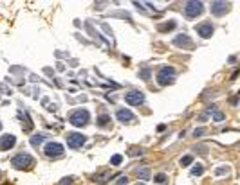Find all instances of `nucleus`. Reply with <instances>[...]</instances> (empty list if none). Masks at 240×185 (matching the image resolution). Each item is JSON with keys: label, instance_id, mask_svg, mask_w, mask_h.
I'll return each instance as SVG.
<instances>
[{"label": "nucleus", "instance_id": "nucleus-1", "mask_svg": "<svg viewBox=\"0 0 240 185\" xmlns=\"http://www.w3.org/2000/svg\"><path fill=\"white\" fill-rule=\"evenodd\" d=\"M88 121H90V115H88L87 110H74L72 113L69 115V122H71L72 126H78V128L87 126Z\"/></svg>", "mask_w": 240, "mask_h": 185}, {"label": "nucleus", "instance_id": "nucleus-2", "mask_svg": "<svg viewBox=\"0 0 240 185\" xmlns=\"http://www.w3.org/2000/svg\"><path fill=\"white\" fill-rule=\"evenodd\" d=\"M175 81V68L173 67H161L157 72V83L161 86H166Z\"/></svg>", "mask_w": 240, "mask_h": 185}, {"label": "nucleus", "instance_id": "nucleus-3", "mask_svg": "<svg viewBox=\"0 0 240 185\" xmlns=\"http://www.w3.org/2000/svg\"><path fill=\"white\" fill-rule=\"evenodd\" d=\"M11 164H13L15 169H29V167H33V164H35V158L29 157V155H25V153H20V155L13 157Z\"/></svg>", "mask_w": 240, "mask_h": 185}, {"label": "nucleus", "instance_id": "nucleus-4", "mask_svg": "<svg viewBox=\"0 0 240 185\" xmlns=\"http://www.w3.org/2000/svg\"><path fill=\"white\" fill-rule=\"evenodd\" d=\"M204 11V4L202 2H195V0H189L184 4V14L188 16V18H195L199 14Z\"/></svg>", "mask_w": 240, "mask_h": 185}, {"label": "nucleus", "instance_id": "nucleus-5", "mask_svg": "<svg viewBox=\"0 0 240 185\" xmlns=\"http://www.w3.org/2000/svg\"><path fill=\"white\" fill-rule=\"evenodd\" d=\"M44 153H45V157H49V158H58L63 155V146L58 142H47L44 148Z\"/></svg>", "mask_w": 240, "mask_h": 185}, {"label": "nucleus", "instance_id": "nucleus-6", "mask_svg": "<svg viewBox=\"0 0 240 185\" xmlns=\"http://www.w3.org/2000/svg\"><path fill=\"white\" fill-rule=\"evenodd\" d=\"M67 146L71 148V149H78V148H81L83 144H85V135H81V133H67Z\"/></svg>", "mask_w": 240, "mask_h": 185}, {"label": "nucleus", "instance_id": "nucleus-7", "mask_svg": "<svg viewBox=\"0 0 240 185\" xmlns=\"http://www.w3.org/2000/svg\"><path fill=\"white\" fill-rule=\"evenodd\" d=\"M125 101L128 104H132V106H139V104L145 102V93L139 92V90H132V92L125 93Z\"/></svg>", "mask_w": 240, "mask_h": 185}, {"label": "nucleus", "instance_id": "nucleus-8", "mask_svg": "<svg viewBox=\"0 0 240 185\" xmlns=\"http://www.w3.org/2000/svg\"><path fill=\"white\" fill-rule=\"evenodd\" d=\"M195 31L200 38H211V34H213V25H211V22H204V23L195 25Z\"/></svg>", "mask_w": 240, "mask_h": 185}, {"label": "nucleus", "instance_id": "nucleus-9", "mask_svg": "<svg viewBox=\"0 0 240 185\" xmlns=\"http://www.w3.org/2000/svg\"><path fill=\"white\" fill-rule=\"evenodd\" d=\"M229 2H211V14H215V16H220V14H224L227 9H229Z\"/></svg>", "mask_w": 240, "mask_h": 185}, {"label": "nucleus", "instance_id": "nucleus-10", "mask_svg": "<svg viewBox=\"0 0 240 185\" xmlns=\"http://www.w3.org/2000/svg\"><path fill=\"white\" fill-rule=\"evenodd\" d=\"M116 117H117V121H119V122H123V124H130V122L136 121V115L132 113L130 110H125V108L117 110Z\"/></svg>", "mask_w": 240, "mask_h": 185}, {"label": "nucleus", "instance_id": "nucleus-11", "mask_svg": "<svg viewBox=\"0 0 240 185\" xmlns=\"http://www.w3.org/2000/svg\"><path fill=\"white\" fill-rule=\"evenodd\" d=\"M173 43L177 47H182V49H189V47H191V40H189L188 34H179L173 40Z\"/></svg>", "mask_w": 240, "mask_h": 185}, {"label": "nucleus", "instance_id": "nucleus-12", "mask_svg": "<svg viewBox=\"0 0 240 185\" xmlns=\"http://www.w3.org/2000/svg\"><path fill=\"white\" fill-rule=\"evenodd\" d=\"M16 142L15 135H2L0 138V149H9V148H13Z\"/></svg>", "mask_w": 240, "mask_h": 185}, {"label": "nucleus", "instance_id": "nucleus-13", "mask_svg": "<svg viewBox=\"0 0 240 185\" xmlns=\"http://www.w3.org/2000/svg\"><path fill=\"white\" fill-rule=\"evenodd\" d=\"M137 176L141 180H150V169H148V167H139V169H137Z\"/></svg>", "mask_w": 240, "mask_h": 185}, {"label": "nucleus", "instance_id": "nucleus-14", "mask_svg": "<svg viewBox=\"0 0 240 185\" xmlns=\"http://www.w3.org/2000/svg\"><path fill=\"white\" fill-rule=\"evenodd\" d=\"M202 172H204V167L200 164H197V165H193V167H191V176H200Z\"/></svg>", "mask_w": 240, "mask_h": 185}, {"label": "nucleus", "instance_id": "nucleus-15", "mask_svg": "<svg viewBox=\"0 0 240 185\" xmlns=\"http://www.w3.org/2000/svg\"><path fill=\"white\" fill-rule=\"evenodd\" d=\"M44 138H45V135H44V133H38V135H33V138H31V144H33V146H38V144L42 142Z\"/></svg>", "mask_w": 240, "mask_h": 185}, {"label": "nucleus", "instance_id": "nucleus-16", "mask_svg": "<svg viewBox=\"0 0 240 185\" xmlns=\"http://www.w3.org/2000/svg\"><path fill=\"white\" fill-rule=\"evenodd\" d=\"M153 180H155L157 183L164 185V183H166V182H168V176H166V174H164V172H159V174H157V176H155V178H153Z\"/></svg>", "mask_w": 240, "mask_h": 185}, {"label": "nucleus", "instance_id": "nucleus-17", "mask_svg": "<svg viewBox=\"0 0 240 185\" xmlns=\"http://www.w3.org/2000/svg\"><path fill=\"white\" fill-rule=\"evenodd\" d=\"M191 162H193V157H191V155H186V157L181 158V165H182V167H188Z\"/></svg>", "mask_w": 240, "mask_h": 185}, {"label": "nucleus", "instance_id": "nucleus-18", "mask_svg": "<svg viewBox=\"0 0 240 185\" xmlns=\"http://www.w3.org/2000/svg\"><path fill=\"white\" fill-rule=\"evenodd\" d=\"M109 121H110L109 115H99V117H98V124H99V126H107Z\"/></svg>", "mask_w": 240, "mask_h": 185}, {"label": "nucleus", "instance_id": "nucleus-19", "mask_svg": "<svg viewBox=\"0 0 240 185\" xmlns=\"http://www.w3.org/2000/svg\"><path fill=\"white\" fill-rule=\"evenodd\" d=\"M121 160H123L121 155H114V157L110 158V164H112V165H119V164H121Z\"/></svg>", "mask_w": 240, "mask_h": 185}, {"label": "nucleus", "instance_id": "nucleus-20", "mask_svg": "<svg viewBox=\"0 0 240 185\" xmlns=\"http://www.w3.org/2000/svg\"><path fill=\"white\" fill-rule=\"evenodd\" d=\"M175 22H170V23H164V25H159V31H168V29H173Z\"/></svg>", "mask_w": 240, "mask_h": 185}, {"label": "nucleus", "instance_id": "nucleus-21", "mask_svg": "<svg viewBox=\"0 0 240 185\" xmlns=\"http://www.w3.org/2000/svg\"><path fill=\"white\" fill-rule=\"evenodd\" d=\"M72 182H74V176H67V178H63L60 182V185H71Z\"/></svg>", "mask_w": 240, "mask_h": 185}, {"label": "nucleus", "instance_id": "nucleus-22", "mask_svg": "<svg viewBox=\"0 0 240 185\" xmlns=\"http://www.w3.org/2000/svg\"><path fill=\"white\" fill-rule=\"evenodd\" d=\"M213 119H215L217 122L224 121V113H222V112H215V113H213Z\"/></svg>", "mask_w": 240, "mask_h": 185}, {"label": "nucleus", "instance_id": "nucleus-23", "mask_svg": "<svg viewBox=\"0 0 240 185\" xmlns=\"http://www.w3.org/2000/svg\"><path fill=\"white\" fill-rule=\"evenodd\" d=\"M128 183V178L126 176H119V180L116 182V185H126Z\"/></svg>", "mask_w": 240, "mask_h": 185}, {"label": "nucleus", "instance_id": "nucleus-24", "mask_svg": "<svg viewBox=\"0 0 240 185\" xmlns=\"http://www.w3.org/2000/svg\"><path fill=\"white\" fill-rule=\"evenodd\" d=\"M204 133H206V129H204V128H199V129H195V131H193V137H202Z\"/></svg>", "mask_w": 240, "mask_h": 185}, {"label": "nucleus", "instance_id": "nucleus-25", "mask_svg": "<svg viewBox=\"0 0 240 185\" xmlns=\"http://www.w3.org/2000/svg\"><path fill=\"white\" fill-rule=\"evenodd\" d=\"M139 76H141L143 79H148V78H150V70H148V68H145V70H141V74H139Z\"/></svg>", "mask_w": 240, "mask_h": 185}, {"label": "nucleus", "instance_id": "nucleus-26", "mask_svg": "<svg viewBox=\"0 0 240 185\" xmlns=\"http://www.w3.org/2000/svg\"><path fill=\"white\" fill-rule=\"evenodd\" d=\"M224 172H227V169H226V167H220L217 171V174H224Z\"/></svg>", "mask_w": 240, "mask_h": 185}, {"label": "nucleus", "instance_id": "nucleus-27", "mask_svg": "<svg viewBox=\"0 0 240 185\" xmlns=\"http://www.w3.org/2000/svg\"><path fill=\"white\" fill-rule=\"evenodd\" d=\"M137 185H145V183H137Z\"/></svg>", "mask_w": 240, "mask_h": 185}, {"label": "nucleus", "instance_id": "nucleus-28", "mask_svg": "<svg viewBox=\"0 0 240 185\" xmlns=\"http://www.w3.org/2000/svg\"><path fill=\"white\" fill-rule=\"evenodd\" d=\"M0 174H2V172H0Z\"/></svg>", "mask_w": 240, "mask_h": 185}]
</instances>
